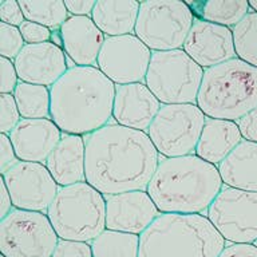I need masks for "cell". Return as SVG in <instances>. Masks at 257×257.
Listing matches in <instances>:
<instances>
[{
	"instance_id": "1",
	"label": "cell",
	"mask_w": 257,
	"mask_h": 257,
	"mask_svg": "<svg viewBox=\"0 0 257 257\" xmlns=\"http://www.w3.org/2000/svg\"><path fill=\"white\" fill-rule=\"evenodd\" d=\"M86 140V182L103 194L148 190L161 156L146 132L107 123Z\"/></svg>"
},
{
	"instance_id": "2",
	"label": "cell",
	"mask_w": 257,
	"mask_h": 257,
	"mask_svg": "<svg viewBox=\"0 0 257 257\" xmlns=\"http://www.w3.org/2000/svg\"><path fill=\"white\" fill-rule=\"evenodd\" d=\"M115 91L96 66H74L50 88L51 119L62 133L90 136L110 123Z\"/></svg>"
},
{
	"instance_id": "3",
	"label": "cell",
	"mask_w": 257,
	"mask_h": 257,
	"mask_svg": "<svg viewBox=\"0 0 257 257\" xmlns=\"http://www.w3.org/2000/svg\"><path fill=\"white\" fill-rule=\"evenodd\" d=\"M222 188L216 165L190 154L161 158L146 192L161 213L205 216Z\"/></svg>"
},
{
	"instance_id": "4",
	"label": "cell",
	"mask_w": 257,
	"mask_h": 257,
	"mask_svg": "<svg viewBox=\"0 0 257 257\" xmlns=\"http://www.w3.org/2000/svg\"><path fill=\"white\" fill-rule=\"evenodd\" d=\"M225 246L204 214L161 213L140 236L138 257H218Z\"/></svg>"
},
{
	"instance_id": "5",
	"label": "cell",
	"mask_w": 257,
	"mask_h": 257,
	"mask_svg": "<svg viewBox=\"0 0 257 257\" xmlns=\"http://www.w3.org/2000/svg\"><path fill=\"white\" fill-rule=\"evenodd\" d=\"M196 103L206 118L238 122L257 107V68L234 58L205 70Z\"/></svg>"
},
{
	"instance_id": "6",
	"label": "cell",
	"mask_w": 257,
	"mask_h": 257,
	"mask_svg": "<svg viewBox=\"0 0 257 257\" xmlns=\"http://www.w3.org/2000/svg\"><path fill=\"white\" fill-rule=\"evenodd\" d=\"M46 214L59 238L91 242L106 229V197L86 181L62 186Z\"/></svg>"
},
{
	"instance_id": "7",
	"label": "cell",
	"mask_w": 257,
	"mask_h": 257,
	"mask_svg": "<svg viewBox=\"0 0 257 257\" xmlns=\"http://www.w3.org/2000/svg\"><path fill=\"white\" fill-rule=\"evenodd\" d=\"M204 72L182 48L156 51L145 84L162 104L196 103Z\"/></svg>"
},
{
	"instance_id": "8",
	"label": "cell",
	"mask_w": 257,
	"mask_h": 257,
	"mask_svg": "<svg viewBox=\"0 0 257 257\" xmlns=\"http://www.w3.org/2000/svg\"><path fill=\"white\" fill-rule=\"evenodd\" d=\"M196 18L181 0L142 2L134 35L153 52L180 50L192 30Z\"/></svg>"
},
{
	"instance_id": "9",
	"label": "cell",
	"mask_w": 257,
	"mask_h": 257,
	"mask_svg": "<svg viewBox=\"0 0 257 257\" xmlns=\"http://www.w3.org/2000/svg\"><path fill=\"white\" fill-rule=\"evenodd\" d=\"M205 120L197 103L162 104L148 136L164 158L190 156L196 153Z\"/></svg>"
},
{
	"instance_id": "10",
	"label": "cell",
	"mask_w": 257,
	"mask_h": 257,
	"mask_svg": "<svg viewBox=\"0 0 257 257\" xmlns=\"http://www.w3.org/2000/svg\"><path fill=\"white\" fill-rule=\"evenodd\" d=\"M59 237L46 213L14 209L0 220L4 257H52Z\"/></svg>"
},
{
	"instance_id": "11",
	"label": "cell",
	"mask_w": 257,
	"mask_h": 257,
	"mask_svg": "<svg viewBox=\"0 0 257 257\" xmlns=\"http://www.w3.org/2000/svg\"><path fill=\"white\" fill-rule=\"evenodd\" d=\"M228 244L257 240V192L225 186L205 213Z\"/></svg>"
},
{
	"instance_id": "12",
	"label": "cell",
	"mask_w": 257,
	"mask_h": 257,
	"mask_svg": "<svg viewBox=\"0 0 257 257\" xmlns=\"http://www.w3.org/2000/svg\"><path fill=\"white\" fill-rule=\"evenodd\" d=\"M152 56V50L134 34L106 38L96 67L115 86L142 83Z\"/></svg>"
},
{
	"instance_id": "13",
	"label": "cell",
	"mask_w": 257,
	"mask_h": 257,
	"mask_svg": "<svg viewBox=\"0 0 257 257\" xmlns=\"http://www.w3.org/2000/svg\"><path fill=\"white\" fill-rule=\"evenodd\" d=\"M11 194L15 209L47 213L50 205L59 192L47 166L38 162L20 161L2 174Z\"/></svg>"
},
{
	"instance_id": "14",
	"label": "cell",
	"mask_w": 257,
	"mask_h": 257,
	"mask_svg": "<svg viewBox=\"0 0 257 257\" xmlns=\"http://www.w3.org/2000/svg\"><path fill=\"white\" fill-rule=\"evenodd\" d=\"M160 214L146 190L106 197V229L141 236Z\"/></svg>"
},
{
	"instance_id": "15",
	"label": "cell",
	"mask_w": 257,
	"mask_h": 257,
	"mask_svg": "<svg viewBox=\"0 0 257 257\" xmlns=\"http://www.w3.org/2000/svg\"><path fill=\"white\" fill-rule=\"evenodd\" d=\"M182 50L204 70L237 58L232 30L200 19L193 24Z\"/></svg>"
},
{
	"instance_id": "16",
	"label": "cell",
	"mask_w": 257,
	"mask_h": 257,
	"mask_svg": "<svg viewBox=\"0 0 257 257\" xmlns=\"http://www.w3.org/2000/svg\"><path fill=\"white\" fill-rule=\"evenodd\" d=\"M19 80L51 88L67 72V55L52 42L26 44L14 60Z\"/></svg>"
},
{
	"instance_id": "17",
	"label": "cell",
	"mask_w": 257,
	"mask_h": 257,
	"mask_svg": "<svg viewBox=\"0 0 257 257\" xmlns=\"http://www.w3.org/2000/svg\"><path fill=\"white\" fill-rule=\"evenodd\" d=\"M161 107L162 103L145 82L116 86L112 118L120 126L148 133Z\"/></svg>"
},
{
	"instance_id": "18",
	"label": "cell",
	"mask_w": 257,
	"mask_h": 257,
	"mask_svg": "<svg viewBox=\"0 0 257 257\" xmlns=\"http://www.w3.org/2000/svg\"><path fill=\"white\" fill-rule=\"evenodd\" d=\"M63 133L51 118L22 119L10 134L20 161L46 164Z\"/></svg>"
},
{
	"instance_id": "19",
	"label": "cell",
	"mask_w": 257,
	"mask_h": 257,
	"mask_svg": "<svg viewBox=\"0 0 257 257\" xmlns=\"http://www.w3.org/2000/svg\"><path fill=\"white\" fill-rule=\"evenodd\" d=\"M59 32L64 52L72 63L79 67L96 64L106 36L91 16H70Z\"/></svg>"
},
{
	"instance_id": "20",
	"label": "cell",
	"mask_w": 257,
	"mask_h": 257,
	"mask_svg": "<svg viewBox=\"0 0 257 257\" xmlns=\"http://www.w3.org/2000/svg\"><path fill=\"white\" fill-rule=\"evenodd\" d=\"M44 165L60 188L86 181L84 137L63 133L62 140Z\"/></svg>"
},
{
	"instance_id": "21",
	"label": "cell",
	"mask_w": 257,
	"mask_h": 257,
	"mask_svg": "<svg viewBox=\"0 0 257 257\" xmlns=\"http://www.w3.org/2000/svg\"><path fill=\"white\" fill-rule=\"evenodd\" d=\"M242 140L237 122L206 118L194 154L218 166Z\"/></svg>"
},
{
	"instance_id": "22",
	"label": "cell",
	"mask_w": 257,
	"mask_h": 257,
	"mask_svg": "<svg viewBox=\"0 0 257 257\" xmlns=\"http://www.w3.org/2000/svg\"><path fill=\"white\" fill-rule=\"evenodd\" d=\"M225 186L257 192V144L241 141L218 166Z\"/></svg>"
},
{
	"instance_id": "23",
	"label": "cell",
	"mask_w": 257,
	"mask_h": 257,
	"mask_svg": "<svg viewBox=\"0 0 257 257\" xmlns=\"http://www.w3.org/2000/svg\"><path fill=\"white\" fill-rule=\"evenodd\" d=\"M140 8L141 3L136 0H96L91 19L106 38L132 35Z\"/></svg>"
},
{
	"instance_id": "24",
	"label": "cell",
	"mask_w": 257,
	"mask_h": 257,
	"mask_svg": "<svg viewBox=\"0 0 257 257\" xmlns=\"http://www.w3.org/2000/svg\"><path fill=\"white\" fill-rule=\"evenodd\" d=\"M185 3L190 7L196 19L230 30L252 11L246 0H189Z\"/></svg>"
},
{
	"instance_id": "25",
	"label": "cell",
	"mask_w": 257,
	"mask_h": 257,
	"mask_svg": "<svg viewBox=\"0 0 257 257\" xmlns=\"http://www.w3.org/2000/svg\"><path fill=\"white\" fill-rule=\"evenodd\" d=\"M14 98L24 119L51 118V92L48 87L20 80L14 91Z\"/></svg>"
},
{
	"instance_id": "26",
	"label": "cell",
	"mask_w": 257,
	"mask_h": 257,
	"mask_svg": "<svg viewBox=\"0 0 257 257\" xmlns=\"http://www.w3.org/2000/svg\"><path fill=\"white\" fill-rule=\"evenodd\" d=\"M92 257H138L140 236L104 229L90 242Z\"/></svg>"
},
{
	"instance_id": "27",
	"label": "cell",
	"mask_w": 257,
	"mask_h": 257,
	"mask_svg": "<svg viewBox=\"0 0 257 257\" xmlns=\"http://www.w3.org/2000/svg\"><path fill=\"white\" fill-rule=\"evenodd\" d=\"M24 18L28 22L42 24L50 30L63 26L70 18L66 4L62 0H20Z\"/></svg>"
},
{
	"instance_id": "28",
	"label": "cell",
	"mask_w": 257,
	"mask_h": 257,
	"mask_svg": "<svg viewBox=\"0 0 257 257\" xmlns=\"http://www.w3.org/2000/svg\"><path fill=\"white\" fill-rule=\"evenodd\" d=\"M232 32L237 58L257 68V12H249Z\"/></svg>"
},
{
	"instance_id": "29",
	"label": "cell",
	"mask_w": 257,
	"mask_h": 257,
	"mask_svg": "<svg viewBox=\"0 0 257 257\" xmlns=\"http://www.w3.org/2000/svg\"><path fill=\"white\" fill-rule=\"evenodd\" d=\"M26 46L19 27L0 22V55L2 58L15 60Z\"/></svg>"
},
{
	"instance_id": "30",
	"label": "cell",
	"mask_w": 257,
	"mask_h": 257,
	"mask_svg": "<svg viewBox=\"0 0 257 257\" xmlns=\"http://www.w3.org/2000/svg\"><path fill=\"white\" fill-rule=\"evenodd\" d=\"M23 119L14 98V94H0V132L10 136Z\"/></svg>"
},
{
	"instance_id": "31",
	"label": "cell",
	"mask_w": 257,
	"mask_h": 257,
	"mask_svg": "<svg viewBox=\"0 0 257 257\" xmlns=\"http://www.w3.org/2000/svg\"><path fill=\"white\" fill-rule=\"evenodd\" d=\"M52 257H92L91 244L86 241L59 238Z\"/></svg>"
},
{
	"instance_id": "32",
	"label": "cell",
	"mask_w": 257,
	"mask_h": 257,
	"mask_svg": "<svg viewBox=\"0 0 257 257\" xmlns=\"http://www.w3.org/2000/svg\"><path fill=\"white\" fill-rule=\"evenodd\" d=\"M22 36H23L26 44H39L50 42L51 38V30L44 27L42 24L34 23V22H28L26 20L22 26L19 27Z\"/></svg>"
},
{
	"instance_id": "33",
	"label": "cell",
	"mask_w": 257,
	"mask_h": 257,
	"mask_svg": "<svg viewBox=\"0 0 257 257\" xmlns=\"http://www.w3.org/2000/svg\"><path fill=\"white\" fill-rule=\"evenodd\" d=\"M0 70H2L0 94H14L16 86L20 82L14 60L0 58Z\"/></svg>"
},
{
	"instance_id": "34",
	"label": "cell",
	"mask_w": 257,
	"mask_h": 257,
	"mask_svg": "<svg viewBox=\"0 0 257 257\" xmlns=\"http://www.w3.org/2000/svg\"><path fill=\"white\" fill-rule=\"evenodd\" d=\"M0 20L2 23L10 24L14 27H20L26 22L19 2L4 0L0 3Z\"/></svg>"
},
{
	"instance_id": "35",
	"label": "cell",
	"mask_w": 257,
	"mask_h": 257,
	"mask_svg": "<svg viewBox=\"0 0 257 257\" xmlns=\"http://www.w3.org/2000/svg\"><path fill=\"white\" fill-rule=\"evenodd\" d=\"M18 162H20V160L16 156L10 136L0 134V173L4 174Z\"/></svg>"
},
{
	"instance_id": "36",
	"label": "cell",
	"mask_w": 257,
	"mask_h": 257,
	"mask_svg": "<svg viewBox=\"0 0 257 257\" xmlns=\"http://www.w3.org/2000/svg\"><path fill=\"white\" fill-rule=\"evenodd\" d=\"M238 128L242 138L245 141L256 142L257 144V107H254L252 111H249L245 116H242L238 122Z\"/></svg>"
},
{
	"instance_id": "37",
	"label": "cell",
	"mask_w": 257,
	"mask_h": 257,
	"mask_svg": "<svg viewBox=\"0 0 257 257\" xmlns=\"http://www.w3.org/2000/svg\"><path fill=\"white\" fill-rule=\"evenodd\" d=\"M218 257H257V248L253 244H228Z\"/></svg>"
},
{
	"instance_id": "38",
	"label": "cell",
	"mask_w": 257,
	"mask_h": 257,
	"mask_svg": "<svg viewBox=\"0 0 257 257\" xmlns=\"http://www.w3.org/2000/svg\"><path fill=\"white\" fill-rule=\"evenodd\" d=\"M64 4L71 16H91L96 0H64Z\"/></svg>"
},
{
	"instance_id": "39",
	"label": "cell",
	"mask_w": 257,
	"mask_h": 257,
	"mask_svg": "<svg viewBox=\"0 0 257 257\" xmlns=\"http://www.w3.org/2000/svg\"><path fill=\"white\" fill-rule=\"evenodd\" d=\"M0 186H2V202H0V220H3L14 210V204H12L11 194L8 192V188L4 180H0Z\"/></svg>"
},
{
	"instance_id": "40",
	"label": "cell",
	"mask_w": 257,
	"mask_h": 257,
	"mask_svg": "<svg viewBox=\"0 0 257 257\" xmlns=\"http://www.w3.org/2000/svg\"><path fill=\"white\" fill-rule=\"evenodd\" d=\"M249 6H250V10H252V11L257 12V0L249 2Z\"/></svg>"
},
{
	"instance_id": "41",
	"label": "cell",
	"mask_w": 257,
	"mask_h": 257,
	"mask_svg": "<svg viewBox=\"0 0 257 257\" xmlns=\"http://www.w3.org/2000/svg\"><path fill=\"white\" fill-rule=\"evenodd\" d=\"M253 245H254V246H256V248H257V240L253 241Z\"/></svg>"
},
{
	"instance_id": "42",
	"label": "cell",
	"mask_w": 257,
	"mask_h": 257,
	"mask_svg": "<svg viewBox=\"0 0 257 257\" xmlns=\"http://www.w3.org/2000/svg\"><path fill=\"white\" fill-rule=\"evenodd\" d=\"M0 257H4V256H0Z\"/></svg>"
}]
</instances>
